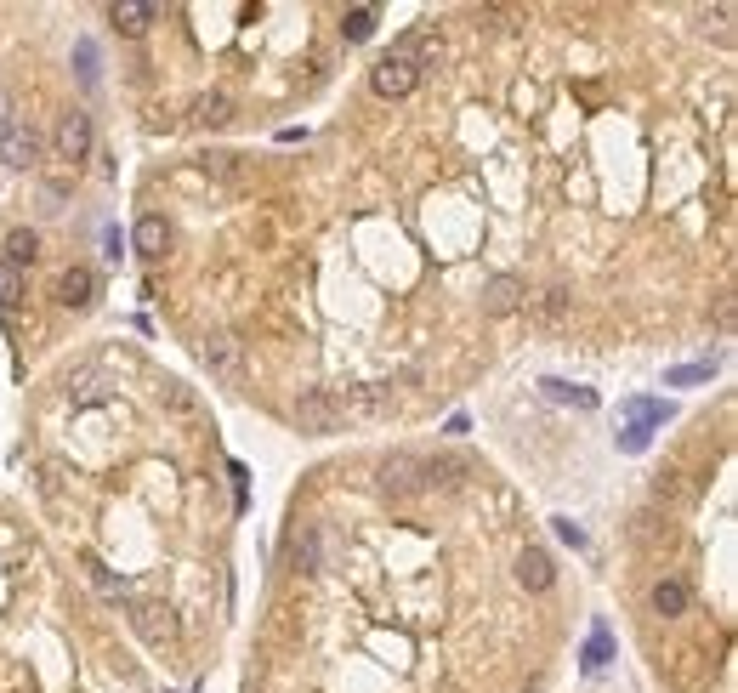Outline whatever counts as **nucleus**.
I'll use <instances>...</instances> for the list:
<instances>
[{
    "mask_svg": "<svg viewBox=\"0 0 738 693\" xmlns=\"http://www.w3.org/2000/svg\"><path fill=\"white\" fill-rule=\"evenodd\" d=\"M194 114H199V125H228L233 103L222 97V91H211V97H199V103H194Z\"/></svg>",
    "mask_w": 738,
    "mask_h": 693,
    "instance_id": "17",
    "label": "nucleus"
},
{
    "mask_svg": "<svg viewBox=\"0 0 738 693\" xmlns=\"http://www.w3.org/2000/svg\"><path fill=\"white\" fill-rule=\"evenodd\" d=\"M131 245H137L142 262H159V256L171 250V228H165V216H142L137 228H131Z\"/></svg>",
    "mask_w": 738,
    "mask_h": 693,
    "instance_id": "7",
    "label": "nucleus"
},
{
    "mask_svg": "<svg viewBox=\"0 0 738 693\" xmlns=\"http://www.w3.org/2000/svg\"><path fill=\"white\" fill-rule=\"evenodd\" d=\"M290 557H296V569H318V534L301 529L296 540H290Z\"/></svg>",
    "mask_w": 738,
    "mask_h": 693,
    "instance_id": "18",
    "label": "nucleus"
},
{
    "mask_svg": "<svg viewBox=\"0 0 738 693\" xmlns=\"http://www.w3.org/2000/svg\"><path fill=\"white\" fill-rule=\"evenodd\" d=\"M18 302H23V279H18V267H6V273H0V307L18 313Z\"/></svg>",
    "mask_w": 738,
    "mask_h": 693,
    "instance_id": "19",
    "label": "nucleus"
},
{
    "mask_svg": "<svg viewBox=\"0 0 738 693\" xmlns=\"http://www.w3.org/2000/svg\"><path fill=\"white\" fill-rule=\"evenodd\" d=\"M69 392L80 398V404H86V398H97V375H91V370H80V375L69 381Z\"/></svg>",
    "mask_w": 738,
    "mask_h": 693,
    "instance_id": "21",
    "label": "nucleus"
},
{
    "mask_svg": "<svg viewBox=\"0 0 738 693\" xmlns=\"http://www.w3.org/2000/svg\"><path fill=\"white\" fill-rule=\"evenodd\" d=\"M159 18V6H148V0H114V6H108V23H114V29H120V35H148V23Z\"/></svg>",
    "mask_w": 738,
    "mask_h": 693,
    "instance_id": "6",
    "label": "nucleus"
},
{
    "mask_svg": "<svg viewBox=\"0 0 738 693\" xmlns=\"http://www.w3.org/2000/svg\"><path fill=\"white\" fill-rule=\"evenodd\" d=\"M563 307H568V296H563V290H545V302H540V313H545V319H563Z\"/></svg>",
    "mask_w": 738,
    "mask_h": 693,
    "instance_id": "22",
    "label": "nucleus"
},
{
    "mask_svg": "<svg viewBox=\"0 0 738 693\" xmlns=\"http://www.w3.org/2000/svg\"><path fill=\"white\" fill-rule=\"evenodd\" d=\"M682 608H687V586H682V580H659V586H653V614L676 620Z\"/></svg>",
    "mask_w": 738,
    "mask_h": 693,
    "instance_id": "14",
    "label": "nucleus"
},
{
    "mask_svg": "<svg viewBox=\"0 0 738 693\" xmlns=\"http://www.w3.org/2000/svg\"><path fill=\"white\" fill-rule=\"evenodd\" d=\"M0 125H6V97H0Z\"/></svg>",
    "mask_w": 738,
    "mask_h": 693,
    "instance_id": "23",
    "label": "nucleus"
},
{
    "mask_svg": "<svg viewBox=\"0 0 738 693\" xmlns=\"http://www.w3.org/2000/svg\"><path fill=\"white\" fill-rule=\"evenodd\" d=\"M290 421H296L301 432H341L347 427L341 409H335V392H301L296 409H290Z\"/></svg>",
    "mask_w": 738,
    "mask_h": 693,
    "instance_id": "2",
    "label": "nucleus"
},
{
    "mask_svg": "<svg viewBox=\"0 0 738 693\" xmlns=\"http://www.w3.org/2000/svg\"><path fill=\"white\" fill-rule=\"evenodd\" d=\"M91 154V114H80V108H69L63 120H57V160L80 165Z\"/></svg>",
    "mask_w": 738,
    "mask_h": 693,
    "instance_id": "4",
    "label": "nucleus"
},
{
    "mask_svg": "<svg viewBox=\"0 0 738 693\" xmlns=\"http://www.w3.org/2000/svg\"><path fill=\"white\" fill-rule=\"evenodd\" d=\"M35 256H40V239L29 228L6 233V267H23V262H35Z\"/></svg>",
    "mask_w": 738,
    "mask_h": 693,
    "instance_id": "15",
    "label": "nucleus"
},
{
    "mask_svg": "<svg viewBox=\"0 0 738 693\" xmlns=\"http://www.w3.org/2000/svg\"><path fill=\"white\" fill-rule=\"evenodd\" d=\"M523 279H517V273H494L489 285H483V307H489V313H517V307H523Z\"/></svg>",
    "mask_w": 738,
    "mask_h": 693,
    "instance_id": "9",
    "label": "nucleus"
},
{
    "mask_svg": "<svg viewBox=\"0 0 738 693\" xmlns=\"http://www.w3.org/2000/svg\"><path fill=\"white\" fill-rule=\"evenodd\" d=\"M517 580H523L528 591H545L551 580H557V569H551V557H545L540 546H528L523 557H517Z\"/></svg>",
    "mask_w": 738,
    "mask_h": 693,
    "instance_id": "12",
    "label": "nucleus"
},
{
    "mask_svg": "<svg viewBox=\"0 0 738 693\" xmlns=\"http://www.w3.org/2000/svg\"><path fill=\"white\" fill-rule=\"evenodd\" d=\"M415 80H421V63H415L409 52H387L375 69H369V86L381 91V97H409Z\"/></svg>",
    "mask_w": 738,
    "mask_h": 693,
    "instance_id": "1",
    "label": "nucleus"
},
{
    "mask_svg": "<svg viewBox=\"0 0 738 693\" xmlns=\"http://www.w3.org/2000/svg\"><path fill=\"white\" fill-rule=\"evenodd\" d=\"M91 296H97V273H91L86 262L63 267V279H57V302H63V307H91Z\"/></svg>",
    "mask_w": 738,
    "mask_h": 693,
    "instance_id": "5",
    "label": "nucleus"
},
{
    "mask_svg": "<svg viewBox=\"0 0 738 693\" xmlns=\"http://www.w3.org/2000/svg\"><path fill=\"white\" fill-rule=\"evenodd\" d=\"M205 364L216 375H239V341L233 336H205Z\"/></svg>",
    "mask_w": 738,
    "mask_h": 693,
    "instance_id": "13",
    "label": "nucleus"
},
{
    "mask_svg": "<svg viewBox=\"0 0 738 693\" xmlns=\"http://www.w3.org/2000/svg\"><path fill=\"white\" fill-rule=\"evenodd\" d=\"M545 392H551V398H563V404H580V409L597 404V398H591L585 387H568V381H545Z\"/></svg>",
    "mask_w": 738,
    "mask_h": 693,
    "instance_id": "20",
    "label": "nucleus"
},
{
    "mask_svg": "<svg viewBox=\"0 0 738 693\" xmlns=\"http://www.w3.org/2000/svg\"><path fill=\"white\" fill-rule=\"evenodd\" d=\"M0 160L12 165V171H29L40 160V131L29 120H6L0 125Z\"/></svg>",
    "mask_w": 738,
    "mask_h": 693,
    "instance_id": "3",
    "label": "nucleus"
},
{
    "mask_svg": "<svg viewBox=\"0 0 738 693\" xmlns=\"http://www.w3.org/2000/svg\"><path fill=\"white\" fill-rule=\"evenodd\" d=\"M137 631L148 642H171L176 637V614L165 603H137Z\"/></svg>",
    "mask_w": 738,
    "mask_h": 693,
    "instance_id": "10",
    "label": "nucleus"
},
{
    "mask_svg": "<svg viewBox=\"0 0 738 693\" xmlns=\"http://www.w3.org/2000/svg\"><path fill=\"white\" fill-rule=\"evenodd\" d=\"M375 472H381V483H387L392 495H409V489H421V461H415V455H404V449H398V455H387V461L375 466Z\"/></svg>",
    "mask_w": 738,
    "mask_h": 693,
    "instance_id": "8",
    "label": "nucleus"
},
{
    "mask_svg": "<svg viewBox=\"0 0 738 693\" xmlns=\"http://www.w3.org/2000/svg\"><path fill=\"white\" fill-rule=\"evenodd\" d=\"M341 35H347V40H369V35H375V6H347Z\"/></svg>",
    "mask_w": 738,
    "mask_h": 693,
    "instance_id": "16",
    "label": "nucleus"
},
{
    "mask_svg": "<svg viewBox=\"0 0 738 693\" xmlns=\"http://www.w3.org/2000/svg\"><path fill=\"white\" fill-rule=\"evenodd\" d=\"M381 404H387V387H347V392H335L341 421H347V415H375Z\"/></svg>",
    "mask_w": 738,
    "mask_h": 693,
    "instance_id": "11",
    "label": "nucleus"
}]
</instances>
